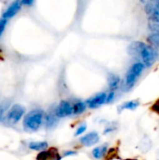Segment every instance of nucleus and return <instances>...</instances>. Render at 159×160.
I'll return each instance as SVG.
<instances>
[{
    "instance_id": "obj_1",
    "label": "nucleus",
    "mask_w": 159,
    "mask_h": 160,
    "mask_svg": "<svg viewBox=\"0 0 159 160\" xmlns=\"http://www.w3.org/2000/svg\"><path fill=\"white\" fill-rule=\"evenodd\" d=\"M128 52L132 57L142 60L146 67L153 66L157 57V52L152 46L141 41L132 42L128 47Z\"/></svg>"
},
{
    "instance_id": "obj_2",
    "label": "nucleus",
    "mask_w": 159,
    "mask_h": 160,
    "mask_svg": "<svg viewBox=\"0 0 159 160\" xmlns=\"http://www.w3.org/2000/svg\"><path fill=\"white\" fill-rule=\"evenodd\" d=\"M43 121V112L41 110H34L28 112L23 119V127L32 131L37 130Z\"/></svg>"
},
{
    "instance_id": "obj_3",
    "label": "nucleus",
    "mask_w": 159,
    "mask_h": 160,
    "mask_svg": "<svg viewBox=\"0 0 159 160\" xmlns=\"http://www.w3.org/2000/svg\"><path fill=\"white\" fill-rule=\"evenodd\" d=\"M143 68H144V65L142 63H136L129 68L126 77V81H125L127 88H131L135 84L136 80L141 75Z\"/></svg>"
},
{
    "instance_id": "obj_4",
    "label": "nucleus",
    "mask_w": 159,
    "mask_h": 160,
    "mask_svg": "<svg viewBox=\"0 0 159 160\" xmlns=\"http://www.w3.org/2000/svg\"><path fill=\"white\" fill-rule=\"evenodd\" d=\"M24 114V108L20 104H14L7 114V120L10 124L18 123Z\"/></svg>"
},
{
    "instance_id": "obj_5",
    "label": "nucleus",
    "mask_w": 159,
    "mask_h": 160,
    "mask_svg": "<svg viewBox=\"0 0 159 160\" xmlns=\"http://www.w3.org/2000/svg\"><path fill=\"white\" fill-rule=\"evenodd\" d=\"M73 113V106L67 101H61L55 110V115L59 118L69 116Z\"/></svg>"
},
{
    "instance_id": "obj_6",
    "label": "nucleus",
    "mask_w": 159,
    "mask_h": 160,
    "mask_svg": "<svg viewBox=\"0 0 159 160\" xmlns=\"http://www.w3.org/2000/svg\"><path fill=\"white\" fill-rule=\"evenodd\" d=\"M21 7H22V3L20 1H14L12 2L8 7L4 11L3 13V19H9V18H12L13 16H15V14L18 13V11L21 9Z\"/></svg>"
},
{
    "instance_id": "obj_7",
    "label": "nucleus",
    "mask_w": 159,
    "mask_h": 160,
    "mask_svg": "<svg viewBox=\"0 0 159 160\" xmlns=\"http://www.w3.org/2000/svg\"><path fill=\"white\" fill-rule=\"evenodd\" d=\"M107 100V95L105 93H100L98 94L97 96L94 97L93 98L91 99H88L87 100V105L89 108L91 109H95V108H97L99 107L100 105H102L103 103H105Z\"/></svg>"
},
{
    "instance_id": "obj_8",
    "label": "nucleus",
    "mask_w": 159,
    "mask_h": 160,
    "mask_svg": "<svg viewBox=\"0 0 159 160\" xmlns=\"http://www.w3.org/2000/svg\"><path fill=\"white\" fill-rule=\"evenodd\" d=\"M80 141H81V142H82L83 145H85V146H92V145H94V144H96V143L98 142L99 137H98L97 133H96V132H91V133H89V134H87V135L82 137Z\"/></svg>"
},
{
    "instance_id": "obj_9",
    "label": "nucleus",
    "mask_w": 159,
    "mask_h": 160,
    "mask_svg": "<svg viewBox=\"0 0 159 160\" xmlns=\"http://www.w3.org/2000/svg\"><path fill=\"white\" fill-rule=\"evenodd\" d=\"M59 155L57 154L55 149H50L48 151H42L38 154L37 160H60Z\"/></svg>"
},
{
    "instance_id": "obj_10",
    "label": "nucleus",
    "mask_w": 159,
    "mask_h": 160,
    "mask_svg": "<svg viewBox=\"0 0 159 160\" xmlns=\"http://www.w3.org/2000/svg\"><path fill=\"white\" fill-rule=\"evenodd\" d=\"M148 25L153 33H159V13L149 17Z\"/></svg>"
},
{
    "instance_id": "obj_11",
    "label": "nucleus",
    "mask_w": 159,
    "mask_h": 160,
    "mask_svg": "<svg viewBox=\"0 0 159 160\" xmlns=\"http://www.w3.org/2000/svg\"><path fill=\"white\" fill-rule=\"evenodd\" d=\"M108 82H109V86L111 90L113 92L120 84V78L115 74H110L108 77Z\"/></svg>"
},
{
    "instance_id": "obj_12",
    "label": "nucleus",
    "mask_w": 159,
    "mask_h": 160,
    "mask_svg": "<svg viewBox=\"0 0 159 160\" xmlns=\"http://www.w3.org/2000/svg\"><path fill=\"white\" fill-rule=\"evenodd\" d=\"M29 148L35 151H42L48 147V143L46 142H32L29 143Z\"/></svg>"
},
{
    "instance_id": "obj_13",
    "label": "nucleus",
    "mask_w": 159,
    "mask_h": 160,
    "mask_svg": "<svg viewBox=\"0 0 159 160\" xmlns=\"http://www.w3.org/2000/svg\"><path fill=\"white\" fill-rule=\"evenodd\" d=\"M57 116L55 115V112L54 114L52 113H48L47 116H46V126L48 128H52L56 125L57 123Z\"/></svg>"
},
{
    "instance_id": "obj_14",
    "label": "nucleus",
    "mask_w": 159,
    "mask_h": 160,
    "mask_svg": "<svg viewBox=\"0 0 159 160\" xmlns=\"http://www.w3.org/2000/svg\"><path fill=\"white\" fill-rule=\"evenodd\" d=\"M148 41L156 48L159 49V33H153L148 37Z\"/></svg>"
},
{
    "instance_id": "obj_15",
    "label": "nucleus",
    "mask_w": 159,
    "mask_h": 160,
    "mask_svg": "<svg viewBox=\"0 0 159 160\" xmlns=\"http://www.w3.org/2000/svg\"><path fill=\"white\" fill-rule=\"evenodd\" d=\"M85 104L83 102H77L73 105V113L74 114H81L85 110Z\"/></svg>"
},
{
    "instance_id": "obj_16",
    "label": "nucleus",
    "mask_w": 159,
    "mask_h": 160,
    "mask_svg": "<svg viewBox=\"0 0 159 160\" xmlns=\"http://www.w3.org/2000/svg\"><path fill=\"white\" fill-rule=\"evenodd\" d=\"M106 150H107V146H105V145L100 146V147H97V148H96V149L93 151V156H94L96 158H102V157L105 155Z\"/></svg>"
},
{
    "instance_id": "obj_17",
    "label": "nucleus",
    "mask_w": 159,
    "mask_h": 160,
    "mask_svg": "<svg viewBox=\"0 0 159 160\" xmlns=\"http://www.w3.org/2000/svg\"><path fill=\"white\" fill-rule=\"evenodd\" d=\"M139 105H140V102H139V101L132 100V101H129V102H127V103L123 104L122 107H121L120 109H121V110H134V109H136Z\"/></svg>"
},
{
    "instance_id": "obj_18",
    "label": "nucleus",
    "mask_w": 159,
    "mask_h": 160,
    "mask_svg": "<svg viewBox=\"0 0 159 160\" xmlns=\"http://www.w3.org/2000/svg\"><path fill=\"white\" fill-rule=\"evenodd\" d=\"M8 101H3L1 104H0V120L3 118L4 114H5V112H7V108H8Z\"/></svg>"
},
{
    "instance_id": "obj_19",
    "label": "nucleus",
    "mask_w": 159,
    "mask_h": 160,
    "mask_svg": "<svg viewBox=\"0 0 159 160\" xmlns=\"http://www.w3.org/2000/svg\"><path fill=\"white\" fill-rule=\"evenodd\" d=\"M6 25H7V20L6 19H0V36L3 34L5 28H6Z\"/></svg>"
},
{
    "instance_id": "obj_20",
    "label": "nucleus",
    "mask_w": 159,
    "mask_h": 160,
    "mask_svg": "<svg viewBox=\"0 0 159 160\" xmlns=\"http://www.w3.org/2000/svg\"><path fill=\"white\" fill-rule=\"evenodd\" d=\"M85 129H86V125L81 126V127L78 128V130L76 131V134H75V135H81V134H82V133L85 131Z\"/></svg>"
},
{
    "instance_id": "obj_21",
    "label": "nucleus",
    "mask_w": 159,
    "mask_h": 160,
    "mask_svg": "<svg viewBox=\"0 0 159 160\" xmlns=\"http://www.w3.org/2000/svg\"><path fill=\"white\" fill-rule=\"evenodd\" d=\"M113 98H114V92L112 91V92L107 96V100H106V102H107V103H110Z\"/></svg>"
},
{
    "instance_id": "obj_22",
    "label": "nucleus",
    "mask_w": 159,
    "mask_h": 160,
    "mask_svg": "<svg viewBox=\"0 0 159 160\" xmlns=\"http://www.w3.org/2000/svg\"><path fill=\"white\" fill-rule=\"evenodd\" d=\"M152 110L153 111H155L156 112H157L159 113V99L153 105V107H152Z\"/></svg>"
},
{
    "instance_id": "obj_23",
    "label": "nucleus",
    "mask_w": 159,
    "mask_h": 160,
    "mask_svg": "<svg viewBox=\"0 0 159 160\" xmlns=\"http://www.w3.org/2000/svg\"><path fill=\"white\" fill-rule=\"evenodd\" d=\"M153 3H154L155 8H157V10L159 11V0H157V1H153Z\"/></svg>"
},
{
    "instance_id": "obj_24",
    "label": "nucleus",
    "mask_w": 159,
    "mask_h": 160,
    "mask_svg": "<svg viewBox=\"0 0 159 160\" xmlns=\"http://www.w3.org/2000/svg\"><path fill=\"white\" fill-rule=\"evenodd\" d=\"M22 5H32L34 1H21Z\"/></svg>"
},
{
    "instance_id": "obj_25",
    "label": "nucleus",
    "mask_w": 159,
    "mask_h": 160,
    "mask_svg": "<svg viewBox=\"0 0 159 160\" xmlns=\"http://www.w3.org/2000/svg\"><path fill=\"white\" fill-rule=\"evenodd\" d=\"M73 153L72 152H67L66 154H65V156H69V155H72Z\"/></svg>"
},
{
    "instance_id": "obj_26",
    "label": "nucleus",
    "mask_w": 159,
    "mask_h": 160,
    "mask_svg": "<svg viewBox=\"0 0 159 160\" xmlns=\"http://www.w3.org/2000/svg\"><path fill=\"white\" fill-rule=\"evenodd\" d=\"M127 160H134V159H127Z\"/></svg>"
}]
</instances>
